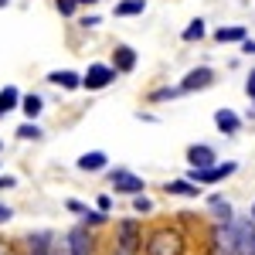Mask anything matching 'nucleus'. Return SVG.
<instances>
[{"label": "nucleus", "instance_id": "nucleus-8", "mask_svg": "<svg viewBox=\"0 0 255 255\" xmlns=\"http://www.w3.org/2000/svg\"><path fill=\"white\" fill-rule=\"evenodd\" d=\"M65 249H68V255H92V252H96V245H92L89 228H85V225L72 228V232H68V242H65Z\"/></svg>", "mask_w": 255, "mask_h": 255}, {"label": "nucleus", "instance_id": "nucleus-22", "mask_svg": "<svg viewBox=\"0 0 255 255\" xmlns=\"http://www.w3.org/2000/svg\"><path fill=\"white\" fill-rule=\"evenodd\" d=\"M177 96H184L180 85H167V89H153L150 92V102H163V99H177Z\"/></svg>", "mask_w": 255, "mask_h": 255}, {"label": "nucleus", "instance_id": "nucleus-19", "mask_svg": "<svg viewBox=\"0 0 255 255\" xmlns=\"http://www.w3.org/2000/svg\"><path fill=\"white\" fill-rule=\"evenodd\" d=\"M20 109H24V116H27V119H38L41 109H44V99L34 96V92H31V96H20Z\"/></svg>", "mask_w": 255, "mask_h": 255}, {"label": "nucleus", "instance_id": "nucleus-32", "mask_svg": "<svg viewBox=\"0 0 255 255\" xmlns=\"http://www.w3.org/2000/svg\"><path fill=\"white\" fill-rule=\"evenodd\" d=\"M96 24H102V20H99V14H89V17H82V27H96Z\"/></svg>", "mask_w": 255, "mask_h": 255}, {"label": "nucleus", "instance_id": "nucleus-24", "mask_svg": "<svg viewBox=\"0 0 255 255\" xmlns=\"http://www.w3.org/2000/svg\"><path fill=\"white\" fill-rule=\"evenodd\" d=\"M133 211H136V215H146V211H153V201H150L146 194H136V197H133Z\"/></svg>", "mask_w": 255, "mask_h": 255}, {"label": "nucleus", "instance_id": "nucleus-34", "mask_svg": "<svg viewBox=\"0 0 255 255\" xmlns=\"http://www.w3.org/2000/svg\"><path fill=\"white\" fill-rule=\"evenodd\" d=\"M96 204H99V211H102V215H106V211H109V208H113V201H109V197H106V194L99 197Z\"/></svg>", "mask_w": 255, "mask_h": 255}, {"label": "nucleus", "instance_id": "nucleus-16", "mask_svg": "<svg viewBox=\"0 0 255 255\" xmlns=\"http://www.w3.org/2000/svg\"><path fill=\"white\" fill-rule=\"evenodd\" d=\"M249 38V31H245V27H242V24H232V27H218L215 31V41L218 44H242V41Z\"/></svg>", "mask_w": 255, "mask_h": 255}, {"label": "nucleus", "instance_id": "nucleus-36", "mask_svg": "<svg viewBox=\"0 0 255 255\" xmlns=\"http://www.w3.org/2000/svg\"><path fill=\"white\" fill-rule=\"evenodd\" d=\"M75 3H99V0H75Z\"/></svg>", "mask_w": 255, "mask_h": 255}, {"label": "nucleus", "instance_id": "nucleus-2", "mask_svg": "<svg viewBox=\"0 0 255 255\" xmlns=\"http://www.w3.org/2000/svg\"><path fill=\"white\" fill-rule=\"evenodd\" d=\"M116 245L123 255H133L143 249V228H139L136 218H126V221L116 225Z\"/></svg>", "mask_w": 255, "mask_h": 255}, {"label": "nucleus", "instance_id": "nucleus-12", "mask_svg": "<svg viewBox=\"0 0 255 255\" xmlns=\"http://www.w3.org/2000/svg\"><path fill=\"white\" fill-rule=\"evenodd\" d=\"M48 82H51V85H61V89H68V92L82 89V75H79V72H72V68H55V72H48Z\"/></svg>", "mask_w": 255, "mask_h": 255}, {"label": "nucleus", "instance_id": "nucleus-23", "mask_svg": "<svg viewBox=\"0 0 255 255\" xmlns=\"http://www.w3.org/2000/svg\"><path fill=\"white\" fill-rule=\"evenodd\" d=\"M17 136H20V139H41L44 133H41V126H38V123H24V126L17 129Z\"/></svg>", "mask_w": 255, "mask_h": 255}, {"label": "nucleus", "instance_id": "nucleus-20", "mask_svg": "<svg viewBox=\"0 0 255 255\" xmlns=\"http://www.w3.org/2000/svg\"><path fill=\"white\" fill-rule=\"evenodd\" d=\"M146 10V0H119L116 3V17H136Z\"/></svg>", "mask_w": 255, "mask_h": 255}, {"label": "nucleus", "instance_id": "nucleus-31", "mask_svg": "<svg viewBox=\"0 0 255 255\" xmlns=\"http://www.w3.org/2000/svg\"><path fill=\"white\" fill-rule=\"evenodd\" d=\"M0 255H17V249H14L10 242H3V238H0Z\"/></svg>", "mask_w": 255, "mask_h": 255}, {"label": "nucleus", "instance_id": "nucleus-1", "mask_svg": "<svg viewBox=\"0 0 255 255\" xmlns=\"http://www.w3.org/2000/svg\"><path fill=\"white\" fill-rule=\"evenodd\" d=\"M143 252L146 255H184L187 252V235L177 225H157L143 238Z\"/></svg>", "mask_w": 255, "mask_h": 255}, {"label": "nucleus", "instance_id": "nucleus-28", "mask_svg": "<svg viewBox=\"0 0 255 255\" xmlns=\"http://www.w3.org/2000/svg\"><path fill=\"white\" fill-rule=\"evenodd\" d=\"M10 218H14V208H10V204H3V201H0V225H7V221H10Z\"/></svg>", "mask_w": 255, "mask_h": 255}, {"label": "nucleus", "instance_id": "nucleus-21", "mask_svg": "<svg viewBox=\"0 0 255 255\" xmlns=\"http://www.w3.org/2000/svg\"><path fill=\"white\" fill-rule=\"evenodd\" d=\"M204 31H208V27H204V20L197 17V20H191V24L184 27V34H180V38H184V41H201V38H204Z\"/></svg>", "mask_w": 255, "mask_h": 255}, {"label": "nucleus", "instance_id": "nucleus-15", "mask_svg": "<svg viewBox=\"0 0 255 255\" xmlns=\"http://www.w3.org/2000/svg\"><path fill=\"white\" fill-rule=\"evenodd\" d=\"M14 109H20V89L17 85H3L0 89V116L14 113Z\"/></svg>", "mask_w": 255, "mask_h": 255}, {"label": "nucleus", "instance_id": "nucleus-5", "mask_svg": "<svg viewBox=\"0 0 255 255\" xmlns=\"http://www.w3.org/2000/svg\"><path fill=\"white\" fill-rule=\"evenodd\" d=\"M238 170L235 160H228V163H215V167H208V170H191L187 180L191 184H201V187H208V184H218V180H225V177H232Z\"/></svg>", "mask_w": 255, "mask_h": 255}, {"label": "nucleus", "instance_id": "nucleus-26", "mask_svg": "<svg viewBox=\"0 0 255 255\" xmlns=\"http://www.w3.org/2000/svg\"><path fill=\"white\" fill-rule=\"evenodd\" d=\"M65 208H68V211H75L79 218L89 211V204H82V201H75V197H68V201H65Z\"/></svg>", "mask_w": 255, "mask_h": 255}, {"label": "nucleus", "instance_id": "nucleus-33", "mask_svg": "<svg viewBox=\"0 0 255 255\" xmlns=\"http://www.w3.org/2000/svg\"><path fill=\"white\" fill-rule=\"evenodd\" d=\"M242 51H245V55H255V38H245V41H242Z\"/></svg>", "mask_w": 255, "mask_h": 255}, {"label": "nucleus", "instance_id": "nucleus-18", "mask_svg": "<svg viewBox=\"0 0 255 255\" xmlns=\"http://www.w3.org/2000/svg\"><path fill=\"white\" fill-rule=\"evenodd\" d=\"M163 191H167V194H177V197H197L201 194V187L191 184V180H170Z\"/></svg>", "mask_w": 255, "mask_h": 255}, {"label": "nucleus", "instance_id": "nucleus-17", "mask_svg": "<svg viewBox=\"0 0 255 255\" xmlns=\"http://www.w3.org/2000/svg\"><path fill=\"white\" fill-rule=\"evenodd\" d=\"M208 208H211V215L218 218V225H232V204H228L221 194L208 197Z\"/></svg>", "mask_w": 255, "mask_h": 255}, {"label": "nucleus", "instance_id": "nucleus-13", "mask_svg": "<svg viewBox=\"0 0 255 255\" xmlns=\"http://www.w3.org/2000/svg\"><path fill=\"white\" fill-rule=\"evenodd\" d=\"M106 167H109V157L102 150H92V153H82L79 157V170H85V174H99Z\"/></svg>", "mask_w": 255, "mask_h": 255}, {"label": "nucleus", "instance_id": "nucleus-3", "mask_svg": "<svg viewBox=\"0 0 255 255\" xmlns=\"http://www.w3.org/2000/svg\"><path fill=\"white\" fill-rule=\"evenodd\" d=\"M208 252L211 255H235V225H215L208 235Z\"/></svg>", "mask_w": 255, "mask_h": 255}, {"label": "nucleus", "instance_id": "nucleus-11", "mask_svg": "<svg viewBox=\"0 0 255 255\" xmlns=\"http://www.w3.org/2000/svg\"><path fill=\"white\" fill-rule=\"evenodd\" d=\"M215 82V72L211 68H191L184 82H180V92H197V89H208Z\"/></svg>", "mask_w": 255, "mask_h": 255}, {"label": "nucleus", "instance_id": "nucleus-10", "mask_svg": "<svg viewBox=\"0 0 255 255\" xmlns=\"http://www.w3.org/2000/svg\"><path fill=\"white\" fill-rule=\"evenodd\" d=\"M116 75H129L133 68H136V51L129 48V44H119L116 51H113V65H109Z\"/></svg>", "mask_w": 255, "mask_h": 255}, {"label": "nucleus", "instance_id": "nucleus-30", "mask_svg": "<svg viewBox=\"0 0 255 255\" xmlns=\"http://www.w3.org/2000/svg\"><path fill=\"white\" fill-rule=\"evenodd\" d=\"M245 92H249V99L255 102V68H252V75H249V82H245Z\"/></svg>", "mask_w": 255, "mask_h": 255}, {"label": "nucleus", "instance_id": "nucleus-9", "mask_svg": "<svg viewBox=\"0 0 255 255\" xmlns=\"http://www.w3.org/2000/svg\"><path fill=\"white\" fill-rule=\"evenodd\" d=\"M215 150L208 146V143H194V146H187V163H191V170H208V167H215Z\"/></svg>", "mask_w": 255, "mask_h": 255}, {"label": "nucleus", "instance_id": "nucleus-25", "mask_svg": "<svg viewBox=\"0 0 255 255\" xmlns=\"http://www.w3.org/2000/svg\"><path fill=\"white\" fill-rule=\"evenodd\" d=\"M55 7H58V14H61V17H72L79 3H75V0H55Z\"/></svg>", "mask_w": 255, "mask_h": 255}, {"label": "nucleus", "instance_id": "nucleus-35", "mask_svg": "<svg viewBox=\"0 0 255 255\" xmlns=\"http://www.w3.org/2000/svg\"><path fill=\"white\" fill-rule=\"evenodd\" d=\"M48 255H68V249H55V245H51V252Z\"/></svg>", "mask_w": 255, "mask_h": 255}, {"label": "nucleus", "instance_id": "nucleus-7", "mask_svg": "<svg viewBox=\"0 0 255 255\" xmlns=\"http://www.w3.org/2000/svg\"><path fill=\"white\" fill-rule=\"evenodd\" d=\"M235 255H255V225H252V218L235 221Z\"/></svg>", "mask_w": 255, "mask_h": 255}, {"label": "nucleus", "instance_id": "nucleus-37", "mask_svg": "<svg viewBox=\"0 0 255 255\" xmlns=\"http://www.w3.org/2000/svg\"><path fill=\"white\" fill-rule=\"evenodd\" d=\"M252 225H255V204H252Z\"/></svg>", "mask_w": 255, "mask_h": 255}, {"label": "nucleus", "instance_id": "nucleus-29", "mask_svg": "<svg viewBox=\"0 0 255 255\" xmlns=\"http://www.w3.org/2000/svg\"><path fill=\"white\" fill-rule=\"evenodd\" d=\"M10 187H17V177H0V191H10Z\"/></svg>", "mask_w": 255, "mask_h": 255}, {"label": "nucleus", "instance_id": "nucleus-14", "mask_svg": "<svg viewBox=\"0 0 255 255\" xmlns=\"http://www.w3.org/2000/svg\"><path fill=\"white\" fill-rule=\"evenodd\" d=\"M215 126L221 129V133L232 136V133L242 129V119H238V113H232V109H218V113H215Z\"/></svg>", "mask_w": 255, "mask_h": 255}, {"label": "nucleus", "instance_id": "nucleus-4", "mask_svg": "<svg viewBox=\"0 0 255 255\" xmlns=\"http://www.w3.org/2000/svg\"><path fill=\"white\" fill-rule=\"evenodd\" d=\"M109 184L116 187V194H129V197H136V194H143V177L139 174H133V170H126V167H116L113 174H109Z\"/></svg>", "mask_w": 255, "mask_h": 255}, {"label": "nucleus", "instance_id": "nucleus-6", "mask_svg": "<svg viewBox=\"0 0 255 255\" xmlns=\"http://www.w3.org/2000/svg\"><path fill=\"white\" fill-rule=\"evenodd\" d=\"M113 82H116V72H113L109 65L96 61V65H89V72L82 75V89H89V92H99V89H106V85H113Z\"/></svg>", "mask_w": 255, "mask_h": 255}, {"label": "nucleus", "instance_id": "nucleus-38", "mask_svg": "<svg viewBox=\"0 0 255 255\" xmlns=\"http://www.w3.org/2000/svg\"><path fill=\"white\" fill-rule=\"evenodd\" d=\"M0 150H3V143H0Z\"/></svg>", "mask_w": 255, "mask_h": 255}, {"label": "nucleus", "instance_id": "nucleus-27", "mask_svg": "<svg viewBox=\"0 0 255 255\" xmlns=\"http://www.w3.org/2000/svg\"><path fill=\"white\" fill-rule=\"evenodd\" d=\"M85 225H106V215H102V211H85Z\"/></svg>", "mask_w": 255, "mask_h": 255}]
</instances>
